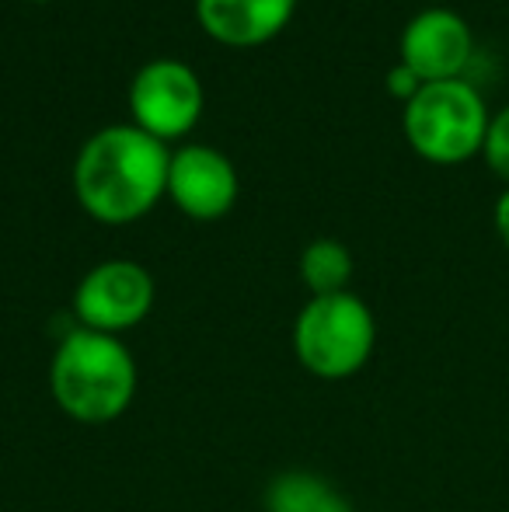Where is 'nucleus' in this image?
Segmentation results:
<instances>
[{
  "label": "nucleus",
  "instance_id": "4468645a",
  "mask_svg": "<svg viewBox=\"0 0 509 512\" xmlns=\"http://www.w3.org/2000/svg\"><path fill=\"white\" fill-rule=\"evenodd\" d=\"M496 234L509 251V189L496 199Z\"/></svg>",
  "mask_w": 509,
  "mask_h": 512
},
{
  "label": "nucleus",
  "instance_id": "f257e3e1",
  "mask_svg": "<svg viewBox=\"0 0 509 512\" xmlns=\"http://www.w3.org/2000/svg\"><path fill=\"white\" fill-rule=\"evenodd\" d=\"M168 164L171 154L164 140L136 122L105 126L84 140L74 161L77 203L98 223H133L168 192Z\"/></svg>",
  "mask_w": 509,
  "mask_h": 512
},
{
  "label": "nucleus",
  "instance_id": "39448f33",
  "mask_svg": "<svg viewBox=\"0 0 509 512\" xmlns=\"http://www.w3.org/2000/svg\"><path fill=\"white\" fill-rule=\"evenodd\" d=\"M157 286L154 276L133 258H105L91 265L74 290L77 328L119 335L147 321L154 310Z\"/></svg>",
  "mask_w": 509,
  "mask_h": 512
},
{
  "label": "nucleus",
  "instance_id": "ddd939ff",
  "mask_svg": "<svg viewBox=\"0 0 509 512\" xmlns=\"http://www.w3.org/2000/svg\"><path fill=\"white\" fill-rule=\"evenodd\" d=\"M419 88H422L419 74H415L412 67H405L401 60H398V67L387 70V91H391L398 102H412V98L419 95Z\"/></svg>",
  "mask_w": 509,
  "mask_h": 512
},
{
  "label": "nucleus",
  "instance_id": "2eb2a0df",
  "mask_svg": "<svg viewBox=\"0 0 509 512\" xmlns=\"http://www.w3.org/2000/svg\"><path fill=\"white\" fill-rule=\"evenodd\" d=\"M35 4H49V0H35Z\"/></svg>",
  "mask_w": 509,
  "mask_h": 512
},
{
  "label": "nucleus",
  "instance_id": "7ed1b4c3",
  "mask_svg": "<svg viewBox=\"0 0 509 512\" xmlns=\"http://www.w3.org/2000/svg\"><path fill=\"white\" fill-rule=\"evenodd\" d=\"M293 356L318 380H349L377 349V317L353 290L311 297L293 317Z\"/></svg>",
  "mask_w": 509,
  "mask_h": 512
},
{
  "label": "nucleus",
  "instance_id": "20e7f679",
  "mask_svg": "<svg viewBox=\"0 0 509 512\" xmlns=\"http://www.w3.org/2000/svg\"><path fill=\"white\" fill-rule=\"evenodd\" d=\"M489 122L482 91L464 77L422 84L401 112L405 140L429 164H464L482 154Z\"/></svg>",
  "mask_w": 509,
  "mask_h": 512
},
{
  "label": "nucleus",
  "instance_id": "9b49d317",
  "mask_svg": "<svg viewBox=\"0 0 509 512\" xmlns=\"http://www.w3.org/2000/svg\"><path fill=\"white\" fill-rule=\"evenodd\" d=\"M353 251L335 237H314L300 251V279L311 290V297H328V293H346L353 283Z\"/></svg>",
  "mask_w": 509,
  "mask_h": 512
},
{
  "label": "nucleus",
  "instance_id": "f8f14e48",
  "mask_svg": "<svg viewBox=\"0 0 509 512\" xmlns=\"http://www.w3.org/2000/svg\"><path fill=\"white\" fill-rule=\"evenodd\" d=\"M482 154H485V161H489V168L509 185V105L503 108V112L492 115Z\"/></svg>",
  "mask_w": 509,
  "mask_h": 512
},
{
  "label": "nucleus",
  "instance_id": "9d476101",
  "mask_svg": "<svg viewBox=\"0 0 509 512\" xmlns=\"http://www.w3.org/2000/svg\"><path fill=\"white\" fill-rule=\"evenodd\" d=\"M265 512H353L335 481L314 471H283L265 485Z\"/></svg>",
  "mask_w": 509,
  "mask_h": 512
},
{
  "label": "nucleus",
  "instance_id": "423d86ee",
  "mask_svg": "<svg viewBox=\"0 0 509 512\" xmlns=\"http://www.w3.org/2000/svg\"><path fill=\"white\" fill-rule=\"evenodd\" d=\"M129 112L157 140H178L203 115V84L182 60H150L129 84Z\"/></svg>",
  "mask_w": 509,
  "mask_h": 512
},
{
  "label": "nucleus",
  "instance_id": "1a4fd4ad",
  "mask_svg": "<svg viewBox=\"0 0 509 512\" xmlns=\"http://www.w3.org/2000/svg\"><path fill=\"white\" fill-rule=\"evenodd\" d=\"M297 0H196V18L224 46H262L286 28Z\"/></svg>",
  "mask_w": 509,
  "mask_h": 512
},
{
  "label": "nucleus",
  "instance_id": "f03ea898",
  "mask_svg": "<svg viewBox=\"0 0 509 512\" xmlns=\"http://www.w3.org/2000/svg\"><path fill=\"white\" fill-rule=\"evenodd\" d=\"M140 370L119 335L74 328L49 359L56 408L81 425H112L136 401Z\"/></svg>",
  "mask_w": 509,
  "mask_h": 512
},
{
  "label": "nucleus",
  "instance_id": "6e6552de",
  "mask_svg": "<svg viewBox=\"0 0 509 512\" xmlns=\"http://www.w3.org/2000/svg\"><path fill=\"white\" fill-rule=\"evenodd\" d=\"M471 49L475 39L468 21L450 7H426L401 32V63L412 67L422 84L461 77L471 63Z\"/></svg>",
  "mask_w": 509,
  "mask_h": 512
},
{
  "label": "nucleus",
  "instance_id": "0eeeda50",
  "mask_svg": "<svg viewBox=\"0 0 509 512\" xmlns=\"http://www.w3.org/2000/svg\"><path fill=\"white\" fill-rule=\"evenodd\" d=\"M168 196L192 220H220L238 203V171L224 150L189 143L171 154Z\"/></svg>",
  "mask_w": 509,
  "mask_h": 512
}]
</instances>
